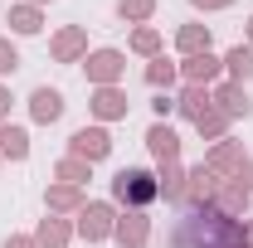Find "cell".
Returning a JSON list of instances; mask_svg holds the SVG:
<instances>
[{"instance_id":"cell-16","label":"cell","mask_w":253,"mask_h":248,"mask_svg":"<svg viewBox=\"0 0 253 248\" xmlns=\"http://www.w3.org/2000/svg\"><path fill=\"white\" fill-rule=\"evenodd\" d=\"M180 44H185V49H205V44H210V34H200V30H185V34H180Z\"/></svg>"},{"instance_id":"cell-4","label":"cell","mask_w":253,"mask_h":248,"mask_svg":"<svg viewBox=\"0 0 253 248\" xmlns=\"http://www.w3.org/2000/svg\"><path fill=\"white\" fill-rule=\"evenodd\" d=\"M73 151L97 161V156H107V136H102V131H78V136H73Z\"/></svg>"},{"instance_id":"cell-14","label":"cell","mask_w":253,"mask_h":248,"mask_svg":"<svg viewBox=\"0 0 253 248\" xmlns=\"http://www.w3.org/2000/svg\"><path fill=\"white\" fill-rule=\"evenodd\" d=\"M78 44H83V39H78V30H68L54 49H59V59H73V54H78Z\"/></svg>"},{"instance_id":"cell-7","label":"cell","mask_w":253,"mask_h":248,"mask_svg":"<svg viewBox=\"0 0 253 248\" xmlns=\"http://www.w3.org/2000/svg\"><path fill=\"white\" fill-rule=\"evenodd\" d=\"M0 146H5L10 156H25V151H30V146H25V131H15V126H0Z\"/></svg>"},{"instance_id":"cell-8","label":"cell","mask_w":253,"mask_h":248,"mask_svg":"<svg viewBox=\"0 0 253 248\" xmlns=\"http://www.w3.org/2000/svg\"><path fill=\"white\" fill-rule=\"evenodd\" d=\"M214 68H219V63L210 59V54H200V59H190V63H185V73L195 78V83H200V78H214Z\"/></svg>"},{"instance_id":"cell-13","label":"cell","mask_w":253,"mask_h":248,"mask_svg":"<svg viewBox=\"0 0 253 248\" xmlns=\"http://www.w3.org/2000/svg\"><path fill=\"white\" fill-rule=\"evenodd\" d=\"M117 63H122L117 54H97V59H93V73H97V78H112V73H117Z\"/></svg>"},{"instance_id":"cell-10","label":"cell","mask_w":253,"mask_h":248,"mask_svg":"<svg viewBox=\"0 0 253 248\" xmlns=\"http://www.w3.org/2000/svg\"><path fill=\"white\" fill-rule=\"evenodd\" d=\"M229 68H234L239 78H249V73H253V54H249V49H234V54H229Z\"/></svg>"},{"instance_id":"cell-15","label":"cell","mask_w":253,"mask_h":248,"mask_svg":"<svg viewBox=\"0 0 253 248\" xmlns=\"http://www.w3.org/2000/svg\"><path fill=\"white\" fill-rule=\"evenodd\" d=\"M97 112H102V117H117V112H122V97H117V93H102V97H97Z\"/></svg>"},{"instance_id":"cell-1","label":"cell","mask_w":253,"mask_h":248,"mask_svg":"<svg viewBox=\"0 0 253 248\" xmlns=\"http://www.w3.org/2000/svg\"><path fill=\"white\" fill-rule=\"evenodd\" d=\"M170 244L175 248H234L244 244V234H239V224H229L214 209H195V214H185V224L175 229Z\"/></svg>"},{"instance_id":"cell-23","label":"cell","mask_w":253,"mask_h":248,"mask_svg":"<svg viewBox=\"0 0 253 248\" xmlns=\"http://www.w3.org/2000/svg\"><path fill=\"white\" fill-rule=\"evenodd\" d=\"M0 112H5V88H0Z\"/></svg>"},{"instance_id":"cell-17","label":"cell","mask_w":253,"mask_h":248,"mask_svg":"<svg viewBox=\"0 0 253 248\" xmlns=\"http://www.w3.org/2000/svg\"><path fill=\"white\" fill-rule=\"evenodd\" d=\"M185 112L200 122V117H205V97H200V93H185Z\"/></svg>"},{"instance_id":"cell-3","label":"cell","mask_w":253,"mask_h":248,"mask_svg":"<svg viewBox=\"0 0 253 248\" xmlns=\"http://www.w3.org/2000/svg\"><path fill=\"white\" fill-rule=\"evenodd\" d=\"M59 112H63V97L54 93V88H39V93H34V117H39V122H54Z\"/></svg>"},{"instance_id":"cell-6","label":"cell","mask_w":253,"mask_h":248,"mask_svg":"<svg viewBox=\"0 0 253 248\" xmlns=\"http://www.w3.org/2000/svg\"><path fill=\"white\" fill-rule=\"evenodd\" d=\"M83 234H88V239H102V234H107V209H102V205H88V209H83Z\"/></svg>"},{"instance_id":"cell-18","label":"cell","mask_w":253,"mask_h":248,"mask_svg":"<svg viewBox=\"0 0 253 248\" xmlns=\"http://www.w3.org/2000/svg\"><path fill=\"white\" fill-rule=\"evenodd\" d=\"M170 78H175V68H170V63L161 59L156 68H151V83H170Z\"/></svg>"},{"instance_id":"cell-24","label":"cell","mask_w":253,"mask_h":248,"mask_svg":"<svg viewBox=\"0 0 253 248\" xmlns=\"http://www.w3.org/2000/svg\"><path fill=\"white\" fill-rule=\"evenodd\" d=\"M10 248H30V244H25V239H20V244H10Z\"/></svg>"},{"instance_id":"cell-11","label":"cell","mask_w":253,"mask_h":248,"mask_svg":"<svg viewBox=\"0 0 253 248\" xmlns=\"http://www.w3.org/2000/svg\"><path fill=\"white\" fill-rule=\"evenodd\" d=\"M117 234H122L126 244H141V239H146V224H141V219H122V229H117Z\"/></svg>"},{"instance_id":"cell-12","label":"cell","mask_w":253,"mask_h":248,"mask_svg":"<svg viewBox=\"0 0 253 248\" xmlns=\"http://www.w3.org/2000/svg\"><path fill=\"white\" fill-rule=\"evenodd\" d=\"M10 20H15V30H20V34H34V30H39V15H34V10H15Z\"/></svg>"},{"instance_id":"cell-19","label":"cell","mask_w":253,"mask_h":248,"mask_svg":"<svg viewBox=\"0 0 253 248\" xmlns=\"http://www.w3.org/2000/svg\"><path fill=\"white\" fill-rule=\"evenodd\" d=\"M151 10V0H122V15H146Z\"/></svg>"},{"instance_id":"cell-21","label":"cell","mask_w":253,"mask_h":248,"mask_svg":"<svg viewBox=\"0 0 253 248\" xmlns=\"http://www.w3.org/2000/svg\"><path fill=\"white\" fill-rule=\"evenodd\" d=\"M44 244H63V229H59V224H44Z\"/></svg>"},{"instance_id":"cell-22","label":"cell","mask_w":253,"mask_h":248,"mask_svg":"<svg viewBox=\"0 0 253 248\" xmlns=\"http://www.w3.org/2000/svg\"><path fill=\"white\" fill-rule=\"evenodd\" d=\"M195 5H229V0H195Z\"/></svg>"},{"instance_id":"cell-2","label":"cell","mask_w":253,"mask_h":248,"mask_svg":"<svg viewBox=\"0 0 253 248\" xmlns=\"http://www.w3.org/2000/svg\"><path fill=\"white\" fill-rule=\"evenodd\" d=\"M112 190H117V200H122V205L141 209V205H151V200H156V175H151V170H122V175L112 180Z\"/></svg>"},{"instance_id":"cell-5","label":"cell","mask_w":253,"mask_h":248,"mask_svg":"<svg viewBox=\"0 0 253 248\" xmlns=\"http://www.w3.org/2000/svg\"><path fill=\"white\" fill-rule=\"evenodd\" d=\"M146 141H151V151H156L161 161H175V146H180V141H175V131H170V126H151V136H146Z\"/></svg>"},{"instance_id":"cell-9","label":"cell","mask_w":253,"mask_h":248,"mask_svg":"<svg viewBox=\"0 0 253 248\" xmlns=\"http://www.w3.org/2000/svg\"><path fill=\"white\" fill-rule=\"evenodd\" d=\"M219 102H224V112H249V97L239 93V88H224Z\"/></svg>"},{"instance_id":"cell-20","label":"cell","mask_w":253,"mask_h":248,"mask_svg":"<svg viewBox=\"0 0 253 248\" xmlns=\"http://www.w3.org/2000/svg\"><path fill=\"white\" fill-rule=\"evenodd\" d=\"M15 63H20V59H15V49H10V44H0V73H10Z\"/></svg>"}]
</instances>
